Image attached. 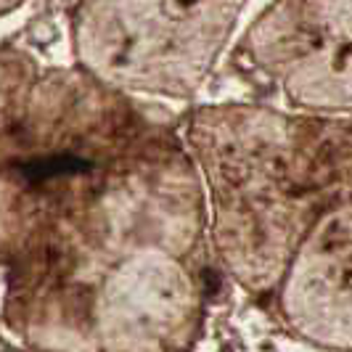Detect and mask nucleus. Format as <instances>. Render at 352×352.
I'll return each mask as SVG.
<instances>
[{
    "label": "nucleus",
    "mask_w": 352,
    "mask_h": 352,
    "mask_svg": "<svg viewBox=\"0 0 352 352\" xmlns=\"http://www.w3.org/2000/svg\"><path fill=\"white\" fill-rule=\"evenodd\" d=\"M90 167L93 164L85 157L69 154V151H58V154H45V157L21 159V162L14 164V173L30 188H43V186H51V183L64 180V177L82 175V173H88Z\"/></svg>",
    "instance_id": "obj_1"
},
{
    "label": "nucleus",
    "mask_w": 352,
    "mask_h": 352,
    "mask_svg": "<svg viewBox=\"0 0 352 352\" xmlns=\"http://www.w3.org/2000/svg\"><path fill=\"white\" fill-rule=\"evenodd\" d=\"M183 6H194V3H199V0H180Z\"/></svg>",
    "instance_id": "obj_2"
}]
</instances>
